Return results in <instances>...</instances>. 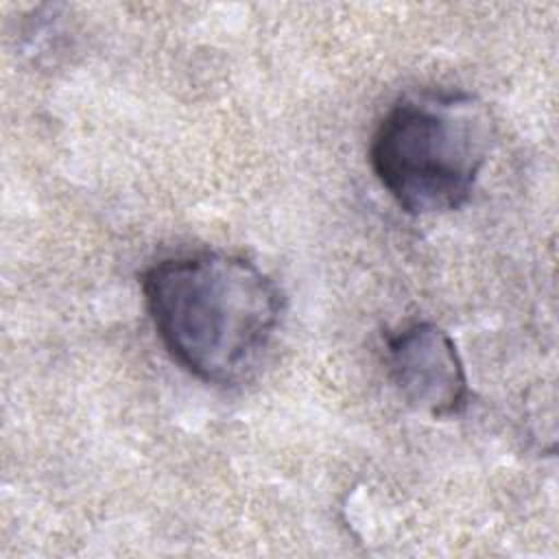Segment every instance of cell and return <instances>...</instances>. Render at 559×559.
Segmentation results:
<instances>
[{"mask_svg": "<svg viewBox=\"0 0 559 559\" xmlns=\"http://www.w3.org/2000/svg\"><path fill=\"white\" fill-rule=\"evenodd\" d=\"M493 144L489 107L472 92L424 90L380 118L369 164L389 197L413 216L463 207Z\"/></svg>", "mask_w": 559, "mask_h": 559, "instance_id": "2", "label": "cell"}, {"mask_svg": "<svg viewBox=\"0 0 559 559\" xmlns=\"http://www.w3.org/2000/svg\"><path fill=\"white\" fill-rule=\"evenodd\" d=\"M140 286L170 358L207 384L240 380L271 343L284 310L275 280L227 251L162 258L142 273Z\"/></svg>", "mask_w": 559, "mask_h": 559, "instance_id": "1", "label": "cell"}, {"mask_svg": "<svg viewBox=\"0 0 559 559\" xmlns=\"http://www.w3.org/2000/svg\"><path fill=\"white\" fill-rule=\"evenodd\" d=\"M389 376L406 404L435 419L454 417L469 402V380L454 338L415 321L386 336Z\"/></svg>", "mask_w": 559, "mask_h": 559, "instance_id": "3", "label": "cell"}]
</instances>
